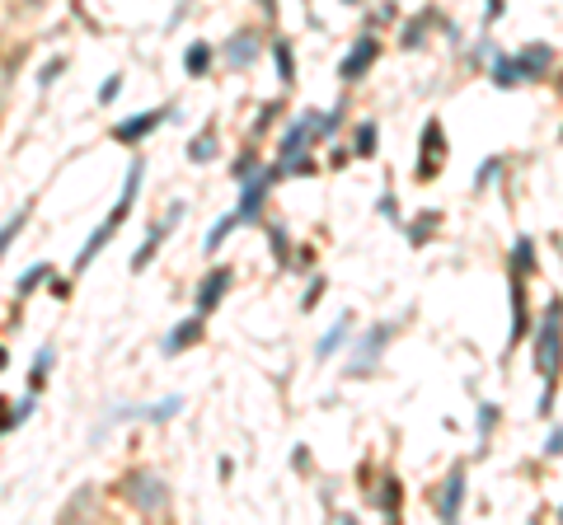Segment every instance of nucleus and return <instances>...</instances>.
Instances as JSON below:
<instances>
[{
    "mask_svg": "<svg viewBox=\"0 0 563 525\" xmlns=\"http://www.w3.org/2000/svg\"><path fill=\"white\" fill-rule=\"evenodd\" d=\"M136 179H141V165H132V174H127V192H123V202H118V207H113V212H108V221H103V230H99V235H90V244L80 249V258H76V272L85 268V263H90V258L99 254L103 244H108V235H113V230H118V225H123L127 207H132V197H136Z\"/></svg>",
    "mask_w": 563,
    "mask_h": 525,
    "instance_id": "f257e3e1",
    "label": "nucleus"
},
{
    "mask_svg": "<svg viewBox=\"0 0 563 525\" xmlns=\"http://www.w3.org/2000/svg\"><path fill=\"white\" fill-rule=\"evenodd\" d=\"M559 314H563L559 305H549V324H544V333H540V370H544V380H549V390H554V380H559ZM549 390H544V399H549Z\"/></svg>",
    "mask_w": 563,
    "mask_h": 525,
    "instance_id": "f03ea898",
    "label": "nucleus"
},
{
    "mask_svg": "<svg viewBox=\"0 0 563 525\" xmlns=\"http://www.w3.org/2000/svg\"><path fill=\"white\" fill-rule=\"evenodd\" d=\"M165 113H169V108H155V113H146V118H127V123L113 127V136H118V141H141V136H146L150 127L165 118Z\"/></svg>",
    "mask_w": 563,
    "mask_h": 525,
    "instance_id": "7ed1b4c3",
    "label": "nucleus"
},
{
    "mask_svg": "<svg viewBox=\"0 0 563 525\" xmlns=\"http://www.w3.org/2000/svg\"><path fill=\"white\" fill-rule=\"evenodd\" d=\"M225 286H230V272H225V268H216L212 277L202 281V291H197V310H212V305L221 301V291H225Z\"/></svg>",
    "mask_w": 563,
    "mask_h": 525,
    "instance_id": "20e7f679",
    "label": "nucleus"
},
{
    "mask_svg": "<svg viewBox=\"0 0 563 525\" xmlns=\"http://www.w3.org/2000/svg\"><path fill=\"white\" fill-rule=\"evenodd\" d=\"M385 338H390V328L381 324L371 338H366V343H361V352H357V357H352V370H371V361H376V352L385 347Z\"/></svg>",
    "mask_w": 563,
    "mask_h": 525,
    "instance_id": "39448f33",
    "label": "nucleus"
},
{
    "mask_svg": "<svg viewBox=\"0 0 563 525\" xmlns=\"http://www.w3.org/2000/svg\"><path fill=\"white\" fill-rule=\"evenodd\" d=\"M371 56H376V38H361V47L348 56V61H343V76H348V80H357L361 71L371 66Z\"/></svg>",
    "mask_w": 563,
    "mask_h": 525,
    "instance_id": "423d86ee",
    "label": "nucleus"
},
{
    "mask_svg": "<svg viewBox=\"0 0 563 525\" xmlns=\"http://www.w3.org/2000/svg\"><path fill=\"white\" fill-rule=\"evenodd\" d=\"M183 66H188V76H207V66H212V47H207V43H192L188 56H183Z\"/></svg>",
    "mask_w": 563,
    "mask_h": 525,
    "instance_id": "0eeeda50",
    "label": "nucleus"
},
{
    "mask_svg": "<svg viewBox=\"0 0 563 525\" xmlns=\"http://www.w3.org/2000/svg\"><path fill=\"white\" fill-rule=\"evenodd\" d=\"M197 328H202V324H197V319H188V324H179V328H174V338H165V352H183V347H188V343H197Z\"/></svg>",
    "mask_w": 563,
    "mask_h": 525,
    "instance_id": "6e6552de",
    "label": "nucleus"
},
{
    "mask_svg": "<svg viewBox=\"0 0 563 525\" xmlns=\"http://www.w3.org/2000/svg\"><path fill=\"white\" fill-rule=\"evenodd\" d=\"M544 66H549V47H526V56H521V71H526V76H540Z\"/></svg>",
    "mask_w": 563,
    "mask_h": 525,
    "instance_id": "1a4fd4ad",
    "label": "nucleus"
},
{
    "mask_svg": "<svg viewBox=\"0 0 563 525\" xmlns=\"http://www.w3.org/2000/svg\"><path fill=\"white\" fill-rule=\"evenodd\" d=\"M343 338H348V319H338V324L329 328V338H324V343H319V357H334Z\"/></svg>",
    "mask_w": 563,
    "mask_h": 525,
    "instance_id": "9d476101",
    "label": "nucleus"
},
{
    "mask_svg": "<svg viewBox=\"0 0 563 525\" xmlns=\"http://www.w3.org/2000/svg\"><path fill=\"white\" fill-rule=\"evenodd\" d=\"M460 488H465V479L455 474V479H450V488H446V497H441V516H446V521L455 516V506H460Z\"/></svg>",
    "mask_w": 563,
    "mask_h": 525,
    "instance_id": "9b49d317",
    "label": "nucleus"
},
{
    "mask_svg": "<svg viewBox=\"0 0 563 525\" xmlns=\"http://www.w3.org/2000/svg\"><path fill=\"white\" fill-rule=\"evenodd\" d=\"M249 56H254V38H235L230 43V66H244Z\"/></svg>",
    "mask_w": 563,
    "mask_h": 525,
    "instance_id": "f8f14e48",
    "label": "nucleus"
},
{
    "mask_svg": "<svg viewBox=\"0 0 563 525\" xmlns=\"http://www.w3.org/2000/svg\"><path fill=\"white\" fill-rule=\"evenodd\" d=\"M517 76H521V61H497V71H493L497 85H517Z\"/></svg>",
    "mask_w": 563,
    "mask_h": 525,
    "instance_id": "ddd939ff",
    "label": "nucleus"
},
{
    "mask_svg": "<svg viewBox=\"0 0 563 525\" xmlns=\"http://www.w3.org/2000/svg\"><path fill=\"white\" fill-rule=\"evenodd\" d=\"M212 155H216V141H212V136H197V141L188 145V160H212Z\"/></svg>",
    "mask_w": 563,
    "mask_h": 525,
    "instance_id": "4468645a",
    "label": "nucleus"
},
{
    "mask_svg": "<svg viewBox=\"0 0 563 525\" xmlns=\"http://www.w3.org/2000/svg\"><path fill=\"white\" fill-rule=\"evenodd\" d=\"M235 225H239V216H225V221H221V225H216L212 235H207V249H216V244H221V239H225V235H230V230H235Z\"/></svg>",
    "mask_w": 563,
    "mask_h": 525,
    "instance_id": "2eb2a0df",
    "label": "nucleus"
},
{
    "mask_svg": "<svg viewBox=\"0 0 563 525\" xmlns=\"http://www.w3.org/2000/svg\"><path fill=\"white\" fill-rule=\"evenodd\" d=\"M19 230H24V212H19V216H10V225H5V230H0V254H5V249H10V239L19 235Z\"/></svg>",
    "mask_w": 563,
    "mask_h": 525,
    "instance_id": "dca6fc26",
    "label": "nucleus"
},
{
    "mask_svg": "<svg viewBox=\"0 0 563 525\" xmlns=\"http://www.w3.org/2000/svg\"><path fill=\"white\" fill-rule=\"evenodd\" d=\"M371 150H376V127L366 123V127L357 132V155H371Z\"/></svg>",
    "mask_w": 563,
    "mask_h": 525,
    "instance_id": "f3484780",
    "label": "nucleus"
},
{
    "mask_svg": "<svg viewBox=\"0 0 563 525\" xmlns=\"http://www.w3.org/2000/svg\"><path fill=\"white\" fill-rule=\"evenodd\" d=\"M47 366H52V347H43V352H38V361H33V385L47 375Z\"/></svg>",
    "mask_w": 563,
    "mask_h": 525,
    "instance_id": "a211bd4d",
    "label": "nucleus"
},
{
    "mask_svg": "<svg viewBox=\"0 0 563 525\" xmlns=\"http://www.w3.org/2000/svg\"><path fill=\"white\" fill-rule=\"evenodd\" d=\"M277 66H282V80H291V47L277 43Z\"/></svg>",
    "mask_w": 563,
    "mask_h": 525,
    "instance_id": "6ab92c4d",
    "label": "nucleus"
},
{
    "mask_svg": "<svg viewBox=\"0 0 563 525\" xmlns=\"http://www.w3.org/2000/svg\"><path fill=\"white\" fill-rule=\"evenodd\" d=\"M43 277H47V268H33V272H29V277L19 281V296H24V291H33V286H38V281H43Z\"/></svg>",
    "mask_w": 563,
    "mask_h": 525,
    "instance_id": "aec40b11",
    "label": "nucleus"
},
{
    "mask_svg": "<svg viewBox=\"0 0 563 525\" xmlns=\"http://www.w3.org/2000/svg\"><path fill=\"white\" fill-rule=\"evenodd\" d=\"M118 90H123V76H113L108 85H103V103H108V99H113V94H118Z\"/></svg>",
    "mask_w": 563,
    "mask_h": 525,
    "instance_id": "412c9836",
    "label": "nucleus"
}]
</instances>
